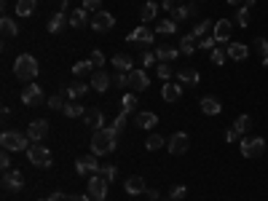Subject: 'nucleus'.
<instances>
[{
    "instance_id": "1",
    "label": "nucleus",
    "mask_w": 268,
    "mask_h": 201,
    "mask_svg": "<svg viewBox=\"0 0 268 201\" xmlns=\"http://www.w3.org/2000/svg\"><path fill=\"white\" fill-rule=\"evenodd\" d=\"M115 145H118V132H113V129H94V134H91V153L94 156H105V153H113Z\"/></svg>"
},
{
    "instance_id": "2",
    "label": "nucleus",
    "mask_w": 268,
    "mask_h": 201,
    "mask_svg": "<svg viewBox=\"0 0 268 201\" xmlns=\"http://www.w3.org/2000/svg\"><path fill=\"white\" fill-rule=\"evenodd\" d=\"M38 59L35 56H30V54H22V56H16V62H14V73H16V78L19 81H30L32 78H38Z\"/></svg>"
},
{
    "instance_id": "3",
    "label": "nucleus",
    "mask_w": 268,
    "mask_h": 201,
    "mask_svg": "<svg viewBox=\"0 0 268 201\" xmlns=\"http://www.w3.org/2000/svg\"><path fill=\"white\" fill-rule=\"evenodd\" d=\"M0 145H3V150L8 153H19V150H27L30 148V137L22 134V132H3L0 134Z\"/></svg>"
},
{
    "instance_id": "4",
    "label": "nucleus",
    "mask_w": 268,
    "mask_h": 201,
    "mask_svg": "<svg viewBox=\"0 0 268 201\" xmlns=\"http://www.w3.org/2000/svg\"><path fill=\"white\" fill-rule=\"evenodd\" d=\"M27 158H30L32 167H40V169H49L51 167V150L46 145H40V143H32L27 148Z\"/></svg>"
},
{
    "instance_id": "5",
    "label": "nucleus",
    "mask_w": 268,
    "mask_h": 201,
    "mask_svg": "<svg viewBox=\"0 0 268 201\" xmlns=\"http://www.w3.org/2000/svg\"><path fill=\"white\" fill-rule=\"evenodd\" d=\"M265 153V139L263 137H244L241 139V156L244 158H258Z\"/></svg>"
},
{
    "instance_id": "6",
    "label": "nucleus",
    "mask_w": 268,
    "mask_h": 201,
    "mask_svg": "<svg viewBox=\"0 0 268 201\" xmlns=\"http://www.w3.org/2000/svg\"><path fill=\"white\" fill-rule=\"evenodd\" d=\"M108 180H105L102 174H94V177H89V196H91V201H102L105 196H108Z\"/></svg>"
},
{
    "instance_id": "7",
    "label": "nucleus",
    "mask_w": 268,
    "mask_h": 201,
    "mask_svg": "<svg viewBox=\"0 0 268 201\" xmlns=\"http://www.w3.org/2000/svg\"><path fill=\"white\" fill-rule=\"evenodd\" d=\"M167 148H169V153H172V156H182V153H188V148H191V139H188V134H185V132H174V134L169 137Z\"/></svg>"
},
{
    "instance_id": "8",
    "label": "nucleus",
    "mask_w": 268,
    "mask_h": 201,
    "mask_svg": "<svg viewBox=\"0 0 268 201\" xmlns=\"http://www.w3.org/2000/svg\"><path fill=\"white\" fill-rule=\"evenodd\" d=\"M75 172L80 177H94L99 174V164H97V156L91 153V156H84V158H78L75 161Z\"/></svg>"
},
{
    "instance_id": "9",
    "label": "nucleus",
    "mask_w": 268,
    "mask_h": 201,
    "mask_svg": "<svg viewBox=\"0 0 268 201\" xmlns=\"http://www.w3.org/2000/svg\"><path fill=\"white\" fill-rule=\"evenodd\" d=\"M91 30H97V32H105V30H113L115 27V16L108 14V11H97L94 16H91Z\"/></svg>"
},
{
    "instance_id": "10",
    "label": "nucleus",
    "mask_w": 268,
    "mask_h": 201,
    "mask_svg": "<svg viewBox=\"0 0 268 201\" xmlns=\"http://www.w3.org/2000/svg\"><path fill=\"white\" fill-rule=\"evenodd\" d=\"M46 134H49V121H43V118H38V121H30V126H27L30 143H40V139H46Z\"/></svg>"
},
{
    "instance_id": "11",
    "label": "nucleus",
    "mask_w": 268,
    "mask_h": 201,
    "mask_svg": "<svg viewBox=\"0 0 268 201\" xmlns=\"http://www.w3.org/2000/svg\"><path fill=\"white\" fill-rule=\"evenodd\" d=\"M3 188L6 191H22V188H25V174H22L19 169L3 172Z\"/></svg>"
},
{
    "instance_id": "12",
    "label": "nucleus",
    "mask_w": 268,
    "mask_h": 201,
    "mask_svg": "<svg viewBox=\"0 0 268 201\" xmlns=\"http://www.w3.org/2000/svg\"><path fill=\"white\" fill-rule=\"evenodd\" d=\"M148 86H150L148 73H145V70H139V67H134L132 73H129V89L132 91H145Z\"/></svg>"
},
{
    "instance_id": "13",
    "label": "nucleus",
    "mask_w": 268,
    "mask_h": 201,
    "mask_svg": "<svg viewBox=\"0 0 268 201\" xmlns=\"http://www.w3.org/2000/svg\"><path fill=\"white\" fill-rule=\"evenodd\" d=\"M126 41H129V43H153L156 41V30H150V27H137V30H132L129 32V38H126Z\"/></svg>"
},
{
    "instance_id": "14",
    "label": "nucleus",
    "mask_w": 268,
    "mask_h": 201,
    "mask_svg": "<svg viewBox=\"0 0 268 201\" xmlns=\"http://www.w3.org/2000/svg\"><path fill=\"white\" fill-rule=\"evenodd\" d=\"M22 102L25 105H40L43 102V91L38 84H27L25 89H22Z\"/></svg>"
},
{
    "instance_id": "15",
    "label": "nucleus",
    "mask_w": 268,
    "mask_h": 201,
    "mask_svg": "<svg viewBox=\"0 0 268 201\" xmlns=\"http://www.w3.org/2000/svg\"><path fill=\"white\" fill-rule=\"evenodd\" d=\"M212 35L217 43H228L231 41V19H217L212 27Z\"/></svg>"
},
{
    "instance_id": "16",
    "label": "nucleus",
    "mask_w": 268,
    "mask_h": 201,
    "mask_svg": "<svg viewBox=\"0 0 268 201\" xmlns=\"http://www.w3.org/2000/svg\"><path fill=\"white\" fill-rule=\"evenodd\" d=\"M113 86V78L105 73V70H94V73H91V89L94 91H108Z\"/></svg>"
},
{
    "instance_id": "17",
    "label": "nucleus",
    "mask_w": 268,
    "mask_h": 201,
    "mask_svg": "<svg viewBox=\"0 0 268 201\" xmlns=\"http://www.w3.org/2000/svg\"><path fill=\"white\" fill-rule=\"evenodd\" d=\"M67 25H70V16L65 14V11H59V14H54V16L49 19V25H46V27H49L51 35H56V32H62Z\"/></svg>"
},
{
    "instance_id": "18",
    "label": "nucleus",
    "mask_w": 268,
    "mask_h": 201,
    "mask_svg": "<svg viewBox=\"0 0 268 201\" xmlns=\"http://www.w3.org/2000/svg\"><path fill=\"white\" fill-rule=\"evenodd\" d=\"M161 97H164V102H177L182 97V86L180 84H172V81H167L164 89H161Z\"/></svg>"
},
{
    "instance_id": "19",
    "label": "nucleus",
    "mask_w": 268,
    "mask_h": 201,
    "mask_svg": "<svg viewBox=\"0 0 268 201\" xmlns=\"http://www.w3.org/2000/svg\"><path fill=\"white\" fill-rule=\"evenodd\" d=\"M177 78L182 81L185 86H196V84L201 81L199 70H193V67H180V70H177Z\"/></svg>"
},
{
    "instance_id": "20",
    "label": "nucleus",
    "mask_w": 268,
    "mask_h": 201,
    "mask_svg": "<svg viewBox=\"0 0 268 201\" xmlns=\"http://www.w3.org/2000/svg\"><path fill=\"white\" fill-rule=\"evenodd\" d=\"M89 89H91V84H84V81H70V86H67V99H80Z\"/></svg>"
},
{
    "instance_id": "21",
    "label": "nucleus",
    "mask_w": 268,
    "mask_h": 201,
    "mask_svg": "<svg viewBox=\"0 0 268 201\" xmlns=\"http://www.w3.org/2000/svg\"><path fill=\"white\" fill-rule=\"evenodd\" d=\"M126 193H132V196H139V193H145V177H139V174H132L129 180H126Z\"/></svg>"
},
{
    "instance_id": "22",
    "label": "nucleus",
    "mask_w": 268,
    "mask_h": 201,
    "mask_svg": "<svg viewBox=\"0 0 268 201\" xmlns=\"http://www.w3.org/2000/svg\"><path fill=\"white\" fill-rule=\"evenodd\" d=\"M89 11L84 8V6H80V8H75L73 11V14H70V27H75V30H80V27H84V25H89Z\"/></svg>"
},
{
    "instance_id": "23",
    "label": "nucleus",
    "mask_w": 268,
    "mask_h": 201,
    "mask_svg": "<svg viewBox=\"0 0 268 201\" xmlns=\"http://www.w3.org/2000/svg\"><path fill=\"white\" fill-rule=\"evenodd\" d=\"M84 121H86L91 129H102V124H105V113H102L99 108H89L86 115H84Z\"/></svg>"
},
{
    "instance_id": "24",
    "label": "nucleus",
    "mask_w": 268,
    "mask_h": 201,
    "mask_svg": "<svg viewBox=\"0 0 268 201\" xmlns=\"http://www.w3.org/2000/svg\"><path fill=\"white\" fill-rule=\"evenodd\" d=\"M113 65H115V70H121V73H132V70H134V59L129 54H115L113 56Z\"/></svg>"
},
{
    "instance_id": "25",
    "label": "nucleus",
    "mask_w": 268,
    "mask_h": 201,
    "mask_svg": "<svg viewBox=\"0 0 268 201\" xmlns=\"http://www.w3.org/2000/svg\"><path fill=\"white\" fill-rule=\"evenodd\" d=\"M220 110H223V105H220L217 97H204L201 99V113L204 115H217Z\"/></svg>"
},
{
    "instance_id": "26",
    "label": "nucleus",
    "mask_w": 268,
    "mask_h": 201,
    "mask_svg": "<svg viewBox=\"0 0 268 201\" xmlns=\"http://www.w3.org/2000/svg\"><path fill=\"white\" fill-rule=\"evenodd\" d=\"M228 56L234 59V62H241V59L250 56V49L244 43H228Z\"/></svg>"
},
{
    "instance_id": "27",
    "label": "nucleus",
    "mask_w": 268,
    "mask_h": 201,
    "mask_svg": "<svg viewBox=\"0 0 268 201\" xmlns=\"http://www.w3.org/2000/svg\"><path fill=\"white\" fill-rule=\"evenodd\" d=\"M134 121H137L139 129H153V126L158 124V115H156V113H150V110H145V113H137Z\"/></svg>"
},
{
    "instance_id": "28",
    "label": "nucleus",
    "mask_w": 268,
    "mask_h": 201,
    "mask_svg": "<svg viewBox=\"0 0 268 201\" xmlns=\"http://www.w3.org/2000/svg\"><path fill=\"white\" fill-rule=\"evenodd\" d=\"M0 32H3V38H16L19 27H16V22L11 16H3V19H0Z\"/></svg>"
},
{
    "instance_id": "29",
    "label": "nucleus",
    "mask_w": 268,
    "mask_h": 201,
    "mask_svg": "<svg viewBox=\"0 0 268 201\" xmlns=\"http://www.w3.org/2000/svg\"><path fill=\"white\" fill-rule=\"evenodd\" d=\"M89 73H94V65H91V59H80V62L73 65V75L75 78H84Z\"/></svg>"
},
{
    "instance_id": "30",
    "label": "nucleus",
    "mask_w": 268,
    "mask_h": 201,
    "mask_svg": "<svg viewBox=\"0 0 268 201\" xmlns=\"http://www.w3.org/2000/svg\"><path fill=\"white\" fill-rule=\"evenodd\" d=\"M196 3H191V6H180V8H174V14H172V19L174 22H182V19H188V16H196Z\"/></svg>"
},
{
    "instance_id": "31",
    "label": "nucleus",
    "mask_w": 268,
    "mask_h": 201,
    "mask_svg": "<svg viewBox=\"0 0 268 201\" xmlns=\"http://www.w3.org/2000/svg\"><path fill=\"white\" fill-rule=\"evenodd\" d=\"M156 59H161V62H169V59H177L180 56V49H169V46H158V49L153 51Z\"/></svg>"
},
{
    "instance_id": "32",
    "label": "nucleus",
    "mask_w": 268,
    "mask_h": 201,
    "mask_svg": "<svg viewBox=\"0 0 268 201\" xmlns=\"http://www.w3.org/2000/svg\"><path fill=\"white\" fill-rule=\"evenodd\" d=\"M67 118H80V115H86V110L80 108V102L78 99H70L67 105H65V110H62Z\"/></svg>"
},
{
    "instance_id": "33",
    "label": "nucleus",
    "mask_w": 268,
    "mask_h": 201,
    "mask_svg": "<svg viewBox=\"0 0 268 201\" xmlns=\"http://www.w3.org/2000/svg\"><path fill=\"white\" fill-rule=\"evenodd\" d=\"M252 49L260 54L263 67H268V41H265V38H255V41H252Z\"/></svg>"
},
{
    "instance_id": "34",
    "label": "nucleus",
    "mask_w": 268,
    "mask_h": 201,
    "mask_svg": "<svg viewBox=\"0 0 268 201\" xmlns=\"http://www.w3.org/2000/svg\"><path fill=\"white\" fill-rule=\"evenodd\" d=\"M156 32H158V35H172V32H177V22H174V19H161L158 25H156Z\"/></svg>"
},
{
    "instance_id": "35",
    "label": "nucleus",
    "mask_w": 268,
    "mask_h": 201,
    "mask_svg": "<svg viewBox=\"0 0 268 201\" xmlns=\"http://www.w3.org/2000/svg\"><path fill=\"white\" fill-rule=\"evenodd\" d=\"M196 51V38H193V35L188 32V35H182V38H180V54H193Z\"/></svg>"
},
{
    "instance_id": "36",
    "label": "nucleus",
    "mask_w": 268,
    "mask_h": 201,
    "mask_svg": "<svg viewBox=\"0 0 268 201\" xmlns=\"http://www.w3.org/2000/svg\"><path fill=\"white\" fill-rule=\"evenodd\" d=\"M35 11V0H16V14L19 16H32Z\"/></svg>"
},
{
    "instance_id": "37",
    "label": "nucleus",
    "mask_w": 268,
    "mask_h": 201,
    "mask_svg": "<svg viewBox=\"0 0 268 201\" xmlns=\"http://www.w3.org/2000/svg\"><path fill=\"white\" fill-rule=\"evenodd\" d=\"M158 14V6H156V0H148V3L142 6V22H153Z\"/></svg>"
},
{
    "instance_id": "38",
    "label": "nucleus",
    "mask_w": 268,
    "mask_h": 201,
    "mask_svg": "<svg viewBox=\"0 0 268 201\" xmlns=\"http://www.w3.org/2000/svg\"><path fill=\"white\" fill-rule=\"evenodd\" d=\"M121 108H123V113H126V115H129V113H137V97H134V94H123Z\"/></svg>"
},
{
    "instance_id": "39",
    "label": "nucleus",
    "mask_w": 268,
    "mask_h": 201,
    "mask_svg": "<svg viewBox=\"0 0 268 201\" xmlns=\"http://www.w3.org/2000/svg\"><path fill=\"white\" fill-rule=\"evenodd\" d=\"M250 126H252V118H250V115H239V118H236V124H234V129H236L239 134H247V132H250Z\"/></svg>"
},
{
    "instance_id": "40",
    "label": "nucleus",
    "mask_w": 268,
    "mask_h": 201,
    "mask_svg": "<svg viewBox=\"0 0 268 201\" xmlns=\"http://www.w3.org/2000/svg\"><path fill=\"white\" fill-rule=\"evenodd\" d=\"M207 32H209V22H207V19H201V22H196V27H193V32H191V35H193L196 41H201Z\"/></svg>"
},
{
    "instance_id": "41",
    "label": "nucleus",
    "mask_w": 268,
    "mask_h": 201,
    "mask_svg": "<svg viewBox=\"0 0 268 201\" xmlns=\"http://www.w3.org/2000/svg\"><path fill=\"white\" fill-rule=\"evenodd\" d=\"M113 78V86H118V89H129V73H115V75H110Z\"/></svg>"
},
{
    "instance_id": "42",
    "label": "nucleus",
    "mask_w": 268,
    "mask_h": 201,
    "mask_svg": "<svg viewBox=\"0 0 268 201\" xmlns=\"http://www.w3.org/2000/svg\"><path fill=\"white\" fill-rule=\"evenodd\" d=\"M196 46H199L201 51H215V49H217V41H215V35H212V38H209V35H204V38L196 43Z\"/></svg>"
},
{
    "instance_id": "43",
    "label": "nucleus",
    "mask_w": 268,
    "mask_h": 201,
    "mask_svg": "<svg viewBox=\"0 0 268 201\" xmlns=\"http://www.w3.org/2000/svg\"><path fill=\"white\" fill-rule=\"evenodd\" d=\"M185 196H188V188H185V185H172V191H169L172 201H182Z\"/></svg>"
},
{
    "instance_id": "44",
    "label": "nucleus",
    "mask_w": 268,
    "mask_h": 201,
    "mask_svg": "<svg viewBox=\"0 0 268 201\" xmlns=\"http://www.w3.org/2000/svg\"><path fill=\"white\" fill-rule=\"evenodd\" d=\"M99 174H102L108 183H113L115 177H118V167H113V164H108V167H99Z\"/></svg>"
},
{
    "instance_id": "45",
    "label": "nucleus",
    "mask_w": 268,
    "mask_h": 201,
    "mask_svg": "<svg viewBox=\"0 0 268 201\" xmlns=\"http://www.w3.org/2000/svg\"><path fill=\"white\" fill-rule=\"evenodd\" d=\"M236 25H239V27H250V8H247V6H241V8H239V14H236Z\"/></svg>"
},
{
    "instance_id": "46",
    "label": "nucleus",
    "mask_w": 268,
    "mask_h": 201,
    "mask_svg": "<svg viewBox=\"0 0 268 201\" xmlns=\"http://www.w3.org/2000/svg\"><path fill=\"white\" fill-rule=\"evenodd\" d=\"M212 54V65H225V59H228V49H215V51H209Z\"/></svg>"
},
{
    "instance_id": "47",
    "label": "nucleus",
    "mask_w": 268,
    "mask_h": 201,
    "mask_svg": "<svg viewBox=\"0 0 268 201\" xmlns=\"http://www.w3.org/2000/svg\"><path fill=\"white\" fill-rule=\"evenodd\" d=\"M145 148H148V150H158V148H164V137H161V134H150V137H148V143H145Z\"/></svg>"
},
{
    "instance_id": "48",
    "label": "nucleus",
    "mask_w": 268,
    "mask_h": 201,
    "mask_svg": "<svg viewBox=\"0 0 268 201\" xmlns=\"http://www.w3.org/2000/svg\"><path fill=\"white\" fill-rule=\"evenodd\" d=\"M89 59H91V65H94V70H102V65H105V54L99 51V49H94L89 54Z\"/></svg>"
},
{
    "instance_id": "49",
    "label": "nucleus",
    "mask_w": 268,
    "mask_h": 201,
    "mask_svg": "<svg viewBox=\"0 0 268 201\" xmlns=\"http://www.w3.org/2000/svg\"><path fill=\"white\" fill-rule=\"evenodd\" d=\"M46 105H49V108H51V110H65V105H67V102H65V99L59 97V94H56V97H51V99H46Z\"/></svg>"
},
{
    "instance_id": "50",
    "label": "nucleus",
    "mask_w": 268,
    "mask_h": 201,
    "mask_svg": "<svg viewBox=\"0 0 268 201\" xmlns=\"http://www.w3.org/2000/svg\"><path fill=\"white\" fill-rule=\"evenodd\" d=\"M158 78H164V84L172 78V67H169V62H158Z\"/></svg>"
},
{
    "instance_id": "51",
    "label": "nucleus",
    "mask_w": 268,
    "mask_h": 201,
    "mask_svg": "<svg viewBox=\"0 0 268 201\" xmlns=\"http://www.w3.org/2000/svg\"><path fill=\"white\" fill-rule=\"evenodd\" d=\"M123 126H126V113H121L118 118H115L110 129H113V132H118V134H121V132H123Z\"/></svg>"
},
{
    "instance_id": "52",
    "label": "nucleus",
    "mask_w": 268,
    "mask_h": 201,
    "mask_svg": "<svg viewBox=\"0 0 268 201\" xmlns=\"http://www.w3.org/2000/svg\"><path fill=\"white\" fill-rule=\"evenodd\" d=\"M139 62H142V67H150L156 62V54H150V51H142V56H139Z\"/></svg>"
},
{
    "instance_id": "53",
    "label": "nucleus",
    "mask_w": 268,
    "mask_h": 201,
    "mask_svg": "<svg viewBox=\"0 0 268 201\" xmlns=\"http://www.w3.org/2000/svg\"><path fill=\"white\" fill-rule=\"evenodd\" d=\"M99 6H102V0H84V8L86 11H94V14H97V11H102Z\"/></svg>"
},
{
    "instance_id": "54",
    "label": "nucleus",
    "mask_w": 268,
    "mask_h": 201,
    "mask_svg": "<svg viewBox=\"0 0 268 201\" xmlns=\"http://www.w3.org/2000/svg\"><path fill=\"white\" fill-rule=\"evenodd\" d=\"M0 169H3V172H8V169H11V158H8V150H3V153H0Z\"/></svg>"
},
{
    "instance_id": "55",
    "label": "nucleus",
    "mask_w": 268,
    "mask_h": 201,
    "mask_svg": "<svg viewBox=\"0 0 268 201\" xmlns=\"http://www.w3.org/2000/svg\"><path fill=\"white\" fill-rule=\"evenodd\" d=\"M65 201H91L89 193H73V196H65Z\"/></svg>"
},
{
    "instance_id": "56",
    "label": "nucleus",
    "mask_w": 268,
    "mask_h": 201,
    "mask_svg": "<svg viewBox=\"0 0 268 201\" xmlns=\"http://www.w3.org/2000/svg\"><path fill=\"white\" fill-rule=\"evenodd\" d=\"M239 137H241V134L236 132V129H234V126H231V129H228V132H225V139H228V143H236V139H239Z\"/></svg>"
},
{
    "instance_id": "57",
    "label": "nucleus",
    "mask_w": 268,
    "mask_h": 201,
    "mask_svg": "<svg viewBox=\"0 0 268 201\" xmlns=\"http://www.w3.org/2000/svg\"><path fill=\"white\" fill-rule=\"evenodd\" d=\"M161 8H164L167 14H174V8H177V6H174V0H161Z\"/></svg>"
},
{
    "instance_id": "58",
    "label": "nucleus",
    "mask_w": 268,
    "mask_h": 201,
    "mask_svg": "<svg viewBox=\"0 0 268 201\" xmlns=\"http://www.w3.org/2000/svg\"><path fill=\"white\" fill-rule=\"evenodd\" d=\"M148 196L153 198V201H158V198H161V196H158V191H153V188H148Z\"/></svg>"
},
{
    "instance_id": "59",
    "label": "nucleus",
    "mask_w": 268,
    "mask_h": 201,
    "mask_svg": "<svg viewBox=\"0 0 268 201\" xmlns=\"http://www.w3.org/2000/svg\"><path fill=\"white\" fill-rule=\"evenodd\" d=\"M62 198H65L62 193H51V196H49V201H62Z\"/></svg>"
},
{
    "instance_id": "60",
    "label": "nucleus",
    "mask_w": 268,
    "mask_h": 201,
    "mask_svg": "<svg viewBox=\"0 0 268 201\" xmlns=\"http://www.w3.org/2000/svg\"><path fill=\"white\" fill-rule=\"evenodd\" d=\"M241 6H247V8H252V6H255V0H241Z\"/></svg>"
},
{
    "instance_id": "61",
    "label": "nucleus",
    "mask_w": 268,
    "mask_h": 201,
    "mask_svg": "<svg viewBox=\"0 0 268 201\" xmlns=\"http://www.w3.org/2000/svg\"><path fill=\"white\" fill-rule=\"evenodd\" d=\"M228 3H231V6H239V3H241V0H228Z\"/></svg>"
},
{
    "instance_id": "62",
    "label": "nucleus",
    "mask_w": 268,
    "mask_h": 201,
    "mask_svg": "<svg viewBox=\"0 0 268 201\" xmlns=\"http://www.w3.org/2000/svg\"><path fill=\"white\" fill-rule=\"evenodd\" d=\"M158 201H172V198H158Z\"/></svg>"
},
{
    "instance_id": "63",
    "label": "nucleus",
    "mask_w": 268,
    "mask_h": 201,
    "mask_svg": "<svg viewBox=\"0 0 268 201\" xmlns=\"http://www.w3.org/2000/svg\"><path fill=\"white\" fill-rule=\"evenodd\" d=\"M38 201H49V198H38Z\"/></svg>"
}]
</instances>
